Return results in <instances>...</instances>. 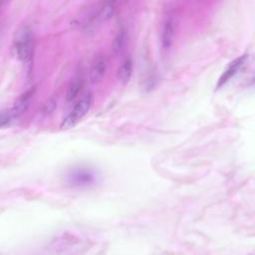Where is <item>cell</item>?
Instances as JSON below:
<instances>
[{
    "mask_svg": "<svg viewBox=\"0 0 255 255\" xmlns=\"http://www.w3.org/2000/svg\"><path fill=\"white\" fill-rule=\"evenodd\" d=\"M13 46L18 59L25 65H30L33 55V33L28 26H21L15 33Z\"/></svg>",
    "mask_w": 255,
    "mask_h": 255,
    "instance_id": "1",
    "label": "cell"
},
{
    "mask_svg": "<svg viewBox=\"0 0 255 255\" xmlns=\"http://www.w3.org/2000/svg\"><path fill=\"white\" fill-rule=\"evenodd\" d=\"M93 104L92 94L85 95L82 99L78 101L71 113L63 120L61 124V128L69 129L74 128L90 111Z\"/></svg>",
    "mask_w": 255,
    "mask_h": 255,
    "instance_id": "2",
    "label": "cell"
},
{
    "mask_svg": "<svg viewBox=\"0 0 255 255\" xmlns=\"http://www.w3.org/2000/svg\"><path fill=\"white\" fill-rule=\"evenodd\" d=\"M174 37V25L173 21L170 18H166L161 26V33H160V46L161 51L163 53H167L173 43Z\"/></svg>",
    "mask_w": 255,
    "mask_h": 255,
    "instance_id": "3",
    "label": "cell"
},
{
    "mask_svg": "<svg viewBox=\"0 0 255 255\" xmlns=\"http://www.w3.org/2000/svg\"><path fill=\"white\" fill-rule=\"evenodd\" d=\"M108 68V60L105 55H99L93 61L90 69V80L92 83H99L106 74Z\"/></svg>",
    "mask_w": 255,
    "mask_h": 255,
    "instance_id": "4",
    "label": "cell"
},
{
    "mask_svg": "<svg viewBox=\"0 0 255 255\" xmlns=\"http://www.w3.org/2000/svg\"><path fill=\"white\" fill-rule=\"evenodd\" d=\"M247 56H241L235 60H233L231 63H229V65L227 66L226 70L223 72V74L221 75V77L218 80L217 83V88H220L221 86H223L226 82H228L242 67V65L245 63Z\"/></svg>",
    "mask_w": 255,
    "mask_h": 255,
    "instance_id": "5",
    "label": "cell"
},
{
    "mask_svg": "<svg viewBox=\"0 0 255 255\" xmlns=\"http://www.w3.org/2000/svg\"><path fill=\"white\" fill-rule=\"evenodd\" d=\"M33 95V91H27L26 93H24L23 95H21L18 100L15 102V104L13 105L11 111L9 112L12 119H17L19 118L23 113L26 112V110L28 109L30 102H31V98Z\"/></svg>",
    "mask_w": 255,
    "mask_h": 255,
    "instance_id": "6",
    "label": "cell"
},
{
    "mask_svg": "<svg viewBox=\"0 0 255 255\" xmlns=\"http://www.w3.org/2000/svg\"><path fill=\"white\" fill-rule=\"evenodd\" d=\"M131 74H132V61L130 58H126L122 62V64L120 65L117 71V79L121 84L125 85L129 82Z\"/></svg>",
    "mask_w": 255,
    "mask_h": 255,
    "instance_id": "7",
    "label": "cell"
},
{
    "mask_svg": "<svg viewBox=\"0 0 255 255\" xmlns=\"http://www.w3.org/2000/svg\"><path fill=\"white\" fill-rule=\"evenodd\" d=\"M71 177L72 181L76 184H89L93 181V174L87 170H77Z\"/></svg>",
    "mask_w": 255,
    "mask_h": 255,
    "instance_id": "8",
    "label": "cell"
},
{
    "mask_svg": "<svg viewBox=\"0 0 255 255\" xmlns=\"http://www.w3.org/2000/svg\"><path fill=\"white\" fill-rule=\"evenodd\" d=\"M114 13H115L114 4L113 3H106L99 10V12L97 14V19H100L101 21L108 20L114 15Z\"/></svg>",
    "mask_w": 255,
    "mask_h": 255,
    "instance_id": "9",
    "label": "cell"
},
{
    "mask_svg": "<svg viewBox=\"0 0 255 255\" xmlns=\"http://www.w3.org/2000/svg\"><path fill=\"white\" fill-rule=\"evenodd\" d=\"M81 88H82L81 80L75 79L73 82H71V84H70L69 87H68L67 94H66V99H67L68 101L74 100V99L78 96L79 92L81 91Z\"/></svg>",
    "mask_w": 255,
    "mask_h": 255,
    "instance_id": "10",
    "label": "cell"
},
{
    "mask_svg": "<svg viewBox=\"0 0 255 255\" xmlns=\"http://www.w3.org/2000/svg\"><path fill=\"white\" fill-rule=\"evenodd\" d=\"M124 43H125V33L123 30L119 31V33L117 34V36L115 37V40H114V43H113V48H114V51L116 53L120 52L124 46Z\"/></svg>",
    "mask_w": 255,
    "mask_h": 255,
    "instance_id": "11",
    "label": "cell"
}]
</instances>
